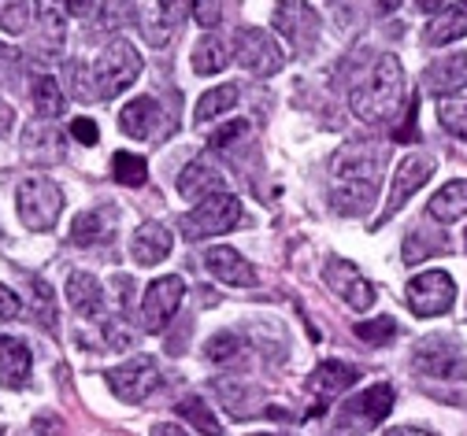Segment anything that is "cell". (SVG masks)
Instances as JSON below:
<instances>
[{"instance_id": "1", "label": "cell", "mask_w": 467, "mask_h": 436, "mask_svg": "<svg viewBox=\"0 0 467 436\" xmlns=\"http://www.w3.org/2000/svg\"><path fill=\"white\" fill-rule=\"evenodd\" d=\"M353 111L364 122H386L404 107V71H400V59L397 56H379L375 67L368 71V78L353 89L348 96Z\"/></svg>"}, {"instance_id": "2", "label": "cell", "mask_w": 467, "mask_h": 436, "mask_svg": "<svg viewBox=\"0 0 467 436\" xmlns=\"http://www.w3.org/2000/svg\"><path fill=\"white\" fill-rule=\"evenodd\" d=\"M16 204H19L23 226L34 229V233H45V229L56 226V218H60V211H64V193L48 174H30V177L19 181Z\"/></svg>"}, {"instance_id": "3", "label": "cell", "mask_w": 467, "mask_h": 436, "mask_svg": "<svg viewBox=\"0 0 467 436\" xmlns=\"http://www.w3.org/2000/svg\"><path fill=\"white\" fill-rule=\"evenodd\" d=\"M141 75V56L134 45L127 41H111L100 59H97V67H93V86H97V96L111 100V96H119L127 93Z\"/></svg>"}, {"instance_id": "4", "label": "cell", "mask_w": 467, "mask_h": 436, "mask_svg": "<svg viewBox=\"0 0 467 436\" xmlns=\"http://www.w3.org/2000/svg\"><path fill=\"white\" fill-rule=\"evenodd\" d=\"M242 222V200L234 193H215L208 200H201L193 211L182 215V237L186 240H204V237H219L226 229H234Z\"/></svg>"}, {"instance_id": "5", "label": "cell", "mask_w": 467, "mask_h": 436, "mask_svg": "<svg viewBox=\"0 0 467 436\" xmlns=\"http://www.w3.org/2000/svg\"><path fill=\"white\" fill-rule=\"evenodd\" d=\"M412 366L423 378L456 381V378H467V351L452 337H423L412 351Z\"/></svg>"}, {"instance_id": "6", "label": "cell", "mask_w": 467, "mask_h": 436, "mask_svg": "<svg viewBox=\"0 0 467 436\" xmlns=\"http://www.w3.org/2000/svg\"><path fill=\"white\" fill-rule=\"evenodd\" d=\"M182 299H186V281H182L179 274L156 278V281L145 289V296H141V315H138L141 330H145V333H160V330H167V322L179 315Z\"/></svg>"}, {"instance_id": "7", "label": "cell", "mask_w": 467, "mask_h": 436, "mask_svg": "<svg viewBox=\"0 0 467 436\" xmlns=\"http://www.w3.org/2000/svg\"><path fill=\"white\" fill-rule=\"evenodd\" d=\"M234 59L249 71V75H260V78H271L282 71L285 64V52L275 45V37L260 26H242L238 30V41H234Z\"/></svg>"}, {"instance_id": "8", "label": "cell", "mask_w": 467, "mask_h": 436, "mask_svg": "<svg viewBox=\"0 0 467 436\" xmlns=\"http://www.w3.org/2000/svg\"><path fill=\"white\" fill-rule=\"evenodd\" d=\"M404 299L412 307V315L420 319H438L456 303V285L445 270H427V274H416L404 289Z\"/></svg>"}, {"instance_id": "9", "label": "cell", "mask_w": 467, "mask_h": 436, "mask_svg": "<svg viewBox=\"0 0 467 436\" xmlns=\"http://www.w3.org/2000/svg\"><path fill=\"white\" fill-rule=\"evenodd\" d=\"M108 389L119 396L123 403H141L160 389V366L152 355H134L130 362L115 366L108 373Z\"/></svg>"}, {"instance_id": "10", "label": "cell", "mask_w": 467, "mask_h": 436, "mask_svg": "<svg viewBox=\"0 0 467 436\" xmlns=\"http://www.w3.org/2000/svg\"><path fill=\"white\" fill-rule=\"evenodd\" d=\"M271 19H275V30L285 37V45L294 52H308L319 37V15L305 5V0H278Z\"/></svg>"}, {"instance_id": "11", "label": "cell", "mask_w": 467, "mask_h": 436, "mask_svg": "<svg viewBox=\"0 0 467 436\" xmlns=\"http://www.w3.org/2000/svg\"><path fill=\"white\" fill-rule=\"evenodd\" d=\"M434 177V159L431 156H423V152H416V156H404L400 163H397V170H393V185H389V200H386V208H382V215H379V226L382 222H389L404 204H408V197H412L420 185H427Z\"/></svg>"}, {"instance_id": "12", "label": "cell", "mask_w": 467, "mask_h": 436, "mask_svg": "<svg viewBox=\"0 0 467 436\" xmlns=\"http://www.w3.org/2000/svg\"><path fill=\"white\" fill-rule=\"evenodd\" d=\"M323 281L330 285V292L337 299H345L353 310H371L375 307V285L348 263V259H327L323 267Z\"/></svg>"}, {"instance_id": "13", "label": "cell", "mask_w": 467, "mask_h": 436, "mask_svg": "<svg viewBox=\"0 0 467 436\" xmlns=\"http://www.w3.org/2000/svg\"><path fill=\"white\" fill-rule=\"evenodd\" d=\"M389 411H393V389L389 385H371V389H364L360 396H353L341 407V429L368 432L382 418H389Z\"/></svg>"}, {"instance_id": "14", "label": "cell", "mask_w": 467, "mask_h": 436, "mask_svg": "<svg viewBox=\"0 0 467 436\" xmlns=\"http://www.w3.org/2000/svg\"><path fill=\"white\" fill-rule=\"evenodd\" d=\"M379 163H382V148L368 145V141H353L345 145L334 159V174L337 181H371L379 185Z\"/></svg>"}, {"instance_id": "15", "label": "cell", "mask_w": 467, "mask_h": 436, "mask_svg": "<svg viewBox=\"0 0 467 436\" xmlns=\"http://www.w3.org/2000/svg\"><path fill=\"white\" fill-rule=\"evenodd\" d=\"M204 267L223 285H234V289H253L256 285V267L242 252H234V248H208V252H204Z\"/></svg>"}, {"instance_id": "16", "label": "cell", "mask_w": 467, "mask_h": 436, "mask_svg": "<svg viewBox=\"0 0 467 436\" xmlns=\"http://www.w3.org/2000/svg\"><path fill=\"white\" fill-rule=\"evenodd\" d=\"M130 256L138 267H156L171 256V229L160 222H141L130 240Z\"/></svg>"}, {"instance_id": "17", "label": "cell", "mask_w": 467, "mask_h": 436, "mask_svg": "<svg viewBox=\"0 0 467 436\" xmlns=\"http://www.w3.org/2000/svg\"><path fill=\"white\" fill-rule=\"evenodd\" d=\"M30 366H34V355H30V348L23 340L0 337V385L5 389L30 385Z\"/></svg>"}, {"instance_id": "18", "label": "cell", "mask_w": 467, "mask_h": 436, "mask_svg": "<svg viewBox=\"0 0 467 436\" xmlns=\"http://www.w3.org/2000/svg\"><path fill=\"white\" fill-rule=\"evenodd\" d=\"M423 86L434 93V96H449L456 89L467 86V56L463 52H452V56H441L438 64H431L423 71Z\"/></svg>"}, {"instance_id": "19", "label": "cell", "mask_w": 467, "mask_h": 436, "mask_svg": "<svg viewBox=\"0 0 467 436\" xmlns=\"http://www.w3.org/2000/svg\"><path fill=\"white\" fill-rule=\"evenodd\" d=\"M379 200V185L371 181H337L334 193H330V204L337 215H348V218H360L375 208Z\"/></svg>"}, {"instance_id": "20", "label": "cell", "mask_w": 467, "mask_h": 436, "mask_svg": "<svg viewBox=\"0 0 467 436\" xmlns=\"http://www.w3.org/2000/svg\"><path fill=\"white\" fill-rule=\"evenodd\" d=\"M179 193L186 200H208L215 193H226L223 189V174L208 163V159H193L182 174H179Z\"/></svg>"}, {"instance_id": "21", "label": "cell", "mask_w": 467, "mask_h": 436, "mask_svg": "<svg viewBox=\"0 0 467 436\" xmlns=\"http://www.w3.org/2000/svg\"><path fill=\"white\" fill-rule=\"evenodd\" d=\"M357 366H348V362H337V359H327V362H319L316 366V373L308 378V389L312 392H319V400H327V396H341V392H348L357 385Z\"/></svg>"}, {"instance_id": "22", "label": "cell", "mask_w": 467, "mask_h": 436, "mask_svg": "<svg viewBox=\"0 0 467 436\" xmlns=\"http://www.w3.org/2000/svg\"><path fill=\"white\" fill-rule=\"evenodd\" d=\"M67 299H71V307L78 310L82 319H100L104 315V285L93 274L75 270L67 278Z\"/></svg>"}, {"instance_id": "23", "label": "cell", "mask_w": 467, "mask_h": 436, "mask_svg": "<svg viewBox=\"0 0 467 436\" xmlns=\"http://www.w3.org/2000/svg\"><path fill=\"white\" fill-rule=\"evenodd\" d=\"M427 215H431V218H438L441 226H449V222L463 218V215H467V177L445 181L441 189L431 197V204H427Z\"/></svg>"}, {"instance_id": "24", "label": "cell", "mask_w": 467, "mask_h": 436, "mask_svg": "<svg viewBox=\"0 0 467 436\" xmlns=\"http://www.w3.org/2000/svg\"><path fill=\"white\" fill-rule=\"evenodd\" d=\"M115 237V211L111 208H93L82 211L71 226V240L75 244H108Z\"/></svg>"}, {"instance_id": "25", "label": "cell", "mask_w": 467, "mask_h": 436, "mask_svg": "<svg viewBox=\"0 0 467 436\" xmlns=\"http://www.w3.org/2000/svg\"><path fill=\"white\" fill-rule=\"evenodd\" d=\"M119 127L130 137H152L160 127V104L152 96H138L119 111Z\"/></svg>"}, {"instance_id": "26", "label": "cell", "mask_w": 467, "mask_h": 436, "mask_svg": "<svg viewBox=\"0 0 467 436\" xmlns=\"http://www.w3.org/2000/svg\"><path fill=\"white\" fill-rule=\"evenodd\" d=\"M467 37V0H456V5H449L445 12H438V19L427 26L423 41L427 45H449V41H460Z\"/></svg>"}, {"instance_id": "27", "label": "cell", "mask_w": 467, "mask_h": 436, "mask_svg": "<svg viewBox=\"0 0 467 436\" xmlns=\"http://www.w3.org/2000/svg\"><path fill=\"white\" fill-rule=\"evenodd\" d=\"M37 23L45 45H52L56 52L64 45V30H67V0H37Z\"/></svg>"}, {"instance_id": "28", "label": "cell", "mask_w": 467, "mask_h": 436, "mask_svg": "<svg viewBox=\"0 0 467 436\" xmlns=\"http://www.w3.org/2000/svg\"><path fill=\"white\" fill-rule=\"evenodd\" d=\"M226 64H230V48L223 37L208 34L197 41V48H193V71L197 75H219Z\"/></svg>"}, {"instance_id": "29", "label": "cell", "mask_w": 467, "mask_h": 436, "mask_svg": "<svg viewBox=\"0 0 467 436\" xmlns=\"http://www.w3.org/2000/svg\"><path fill=\"white\" fill-rule=\"evenodd\" d=\"M26 156L37 159V163H48V159H60L64 156V145H60V134L52 127H30L26 130Z\"/></svg>"}, {"instance_id": "30", "label": "cell", "mask_w": 467, "mask_h": 436, "mask_svg": "<svg viewBox=\"0 0 467 436\" xmlns=\"http://www.w3.org/2000/svg\"><path fill=\"white\" fill-rule=\"evenodd\" d=\"M234 104H238V89H234V86H219V89H208V93L197 100V107H193L197 127H204V122L219 118V115H223V111H230Z\"/></svg>"}, {"instance_id": "31", "label": "cell", "mask_w": 467, "mask_h": 436, "mask_svg": "<svg viewBox=\"0 0 467 436\" xmlns=\"http://www.w3.org/2000/svg\"><path fill=\"white\" fill-rule=\"evenodd\" d=\"M34 107L41 118H56L64 115V89L52 75H37L34 78Z\"/></svg>"}, {"instance_id": "32", "label": "cell", "mask_w": 467, "mask_h": 436, "mask_svg": "<svg viewBox=\"0 0 467 436\" xmlns=\"http://www.w3.org/2000/svg\"><path fill=\"white\" fill-rule=\"evenodd\" d=\"M111 177L119 181V185H130V189H141L145 177H149V167L134 152H115L111 156Z\"/></svg>"}, {"instance_id": "33", "label": "cell", "mask_w": 467, "mask_h": 436, "mask_svg": "<svg viewBox=\"0 0 467 436\" xmlns=\"http://www.w3.org/2000/svg\"><path fill=\"white\" fill-rule=\"evenodd\" d=\"M179 414H182L193 429H201L204 436H223V425H219V418L208 411V403H204V400H197V396L182 400V403H179Z\"/></svg>"}, {"instance_id": "34", "label": "cell", "mask_w": 467, "mask_h": 436, "mask_svg": "<svg viewBox=\"0 0 467 436\" xmlns=\"http://www.w3.org/2000/svg\"><path fill=\"white\" fill-rule=\"evenodd\" d=\"M445 248V237L441 233H427V229H416L412 237L404 240V263H420L434 252H441Z\"/></svg>"}, {"instance_id": "35", "label": "cell", "mask_w": 467, "mask_h": 436, "mask_svg": "<svg viewBox=\"0 0 467 436\" xmlns=\"http://www.w3.org/2000/svg\"><path fill=\"white\" fill-rule=\"evenodd\" d=\"M438 122H441V130L467 141V100H445L438 104Z\"/></svg>"}, {"instance_id": "36", "label": "cell", "mask_w": 467, "mask_h": 436, "mask_svg": "<svg viewBox=\"0 0 467 436\" xmlns=\"http://www.w3.org/2000/svg\"><path fill=\"white\" fill-rule=\"evenodd\" d=\"M30 296H34V310H37L41 326L56 333L60 330V322H56V299H52V292H48V285L41 278H30Z\"/></svg>"}, {"instance_id": "37", "label": "cell", "mask_w": 467, "mask_h": 436, "mask_svg": "<svg viewBox=\"0 0 467 436\" xmlns=\"http://www.w3.org/2000/svg\"><path fill=\"white\" fill-rule=\"evenodd\" d=\"M242 355V340L234 337V333H215L208 344H204V359L215 362V366H226L230 359H238Z\"/></svg>"}, {"instance_id": "38", "label": "cell", "mask_w": 467, "mask_h": 436, "mask_svg": "<svg viewBox=\"0 0 467 436\" xmlns=\"http://www.w3.org/2000/svg\"><path fill=\"white\" fill-rule=\"evenodd\" d=\"M360 340H368V344H389L393 337H397V322L389 319V315H379V319H368V322H357V330H353Z\"/></svg>"}, {"instance_id": "39", "label": "cell", "mask_w": 467, "mask_h": 436, "mask_svg": "<svg viewBox=\"0 0 467 436\" xmlns=\"http://www.w3.org/2000/svg\"><path fill=\"white\" fill-rule=\"evenodd\" d=\"M30 23L26 0H0V30L5 34H23Z\"/></svg>"}, {"instance_id": "40", "label": "cell", "mask_w": 467, "mask_h": 436, "mask_svg": "<svg viewBox=\"0 0 467 436\" xmlns=\"http://www.w3.org/2000/svg\"><path fill=\"white\" fill-rule=\"evenodd\" d=\"M193 15H197V26L215 30L226 15V0H193Z\"/></svg>"}, {"instance_id": "41", "label": "cell", "mask_w": 467, "mask_h": 436, "mask_svg": "<svg viewBox=\"0 0 467 436\" xmlns=\"http://www.w3.org/2000/svg\"><path fill=\"white\" fill-rule=\"evenodd\" d=\"M245 134H249V122H245V118H234L230 127H223L219 134H212V148H215V152H226L230 145H238Z\"/></svg>"}, {"instance_id": "42", "label": "cell", "mask_w": 467, "mask_h": 436, "mask_svg": "<svg viewBox=\"0 0 467 436\" xmlns=\"http://www.w3.org/2000/svg\"><path fill=\"white\" fill-rule=\"evenodd\" d=\"M16 75H19V52L0 45V86H16Z\"/></svg>"}, {"instance_id": "43", "label": "cell", "mask_w": 467, "mask_h": 436, "mask_svg": "<svg viewBox=\"0 0 467 436\" xmlns=\"http://www.w3.org/2000/svg\"><path fill=\"white\" fill-rule=\"evenodd\" d=\"M160 15H163V26L174 34L186 15V0H160Z\"/></svg>"}, {"instance_id": "44", "label": "cell", "mask_w": 467, "mask_h": 436, "mask_svg": "<svg viewBox=\"0 0 467 436\" xmlns=\"http://www.w3.org/2000/svg\"><path fill=\"white\" fill-rule=\"evenodd\" d=\"M0 319H23V299L8 285H0Z\"/></svg>"}, {"instance_id": "45", "label": "cell", "mask_w": 467, "mask_h": 436, "mask_svg": "<svg viewBox=\"0 0 467 436\" xmlns=\"http://www.w3.org/2000/svg\"><path fill=\"white\" fill-rule=\"evenodd\" d=\"M67 78H71V93L82 100V96H89V71L82 67V64H67Z\"/></svg>"}, {"instance_id": "46", "label": "cell", "mask_w": 467, "mask_h": 436, "mask_svg": "<svg viewBox=\"0 0 467 436\" xmlns=\"http://www.w3.org/2000/svg\"><path fill=\"white\" fill-rule=\"evenodd\" d=\"M71 137L82 145H97V122L93 118H75L71 122Z\"/></svg>"}, {"instance_id": "47", "label": "cell", "mask_w": 467, "mask_h": 436, "mask_svg": "<svg viewBox=\"0 0 467 436\" xmlns=\"http://www.w3.org/2000/svg\"><path fill=\"white\" fill-rule=\"evenodd\" d=\"M412 115H416V96H408V118H412ZM416 137H420L416 127H408V122L393 134V141H404V145H408V141H416Z\"/></svg>"}, {"instance_id": "48", "label": "cell", "mask_w": 467, "mask_h": 436, "mask_svg": "<svg viewBox=\"0 0 467 436\" xmlns=\"http://www.w3.org/2000/svg\"><path fill=\"white\" fill-rule=\"evenodd\" d=\"M149 436H186V432H182L179 425H171V421H156Z\"/></svg>"}, {"instance_id": "49", "label": "cell", "mask_w": 467, "mask_h": 436, "mask_svg": "<svg viewBox=\"0 0 467 436\" xmlns=\"http://www.w3.org/2000/svg\"><path fill=\"white\" fill-rule=\"evenodd\" d=\"M12 122H16V115H12V107H8L5 100H0V137H5V134L12 130Z\"/></svg>"}, {"instance_id": "50", "label": "cell", "mask_w": 467, "mask_h": 436, "mask_svg": "<svg viewBox=\"0 0 467 436\" xmlns=\"http://www.w3.org/2000/svg\"><path fill=\"white\" fill-rule=\"evenodd\" d=\"M386 436H434V432H423V429H412V425H400V429H389Z\"/></svg>"}, {"instance_id": "51", "label": "cell", "mask_w": 467, "mask_h": 436, "mask_svg": "<svg viewBox=\"0 0 467 436\" xmlns=\"http://www.w3.org/2000/svg\"><path fill=\"white\" fill-rule=\"evenodd\" d=\"M416 5L427 12V15H438L441 12V5H445V0H416Z\"/></svg>"}, {"instance_id": "52", "label": "cell", "mask_w": 467, "mask_h": 436, "mask_svg": "<svg viewBox=\"0 0 467 436\" xmlns=\"http://www.w3.org/2000/svg\"><path fill=\"white\" fill-rule=\"evenodd\" d=\"M67 8H71V12H78V15H86V12L93 8V0H67Z\"/></svg>"}, {"instance_id": "53", "label": "cell", "mask_w": 467, "mask_h": 436, "mask_svg": "<svg viewBox=\"0 0 467 436\" xmlns=\"http://www.w3.org/2000/svg\"><path fill=\"white\" fill-rule=\"evenodd\" d=\"M375 5H379V12H386V15H389V12H397V8H400V0H375Z\"/></svg>"}, {"instance_id": "54", "label": "cell", "mask_w": 467, "mask_h": 436, "mask_svg": "<svg viewBox=\"0 0 467 436\" xmlns=\"http://www.w3.org/2000/svg\"><path fill=\"white\" fill-rule=\"evenodd\" d=\"M327 436H360V432H357V429H341V425H337V429H330Z\"/></svg>"}, {"instance_id": "55", "label": "cell", "mask_w": 467, "mask_h": 436, "mask_svg": "<svg viewBox=\"0 0 467 436\" xmlns=\"http://www.w3.org/2000/svg\"><path fill=\"white\" fill-rule=\"evenodd\" d=\"M253 436H278V432H253Z\"/></svg>"}, {"instance_id": "56", "label": "cell", "mask_w": 467, "mask_h": 436, "mask_svg": "<svg viewBox=\"0 0 467 436\" xmlns=\"http://www.w3.org/2000/svg\"><path fill=\"white\" fill-rule=\"evenodd\" d=\"M0 436H5V425H0Z\"/></svg>"}, {"instance_id": "57", "label": "cell", "mask_w": 467, "mask_h": 436, "mask_svg": "<svg viewBox=\"0 0 467 436\" xmlns=\"http://www.w3.org/2000/svg\"><path fill=\"white\" fill-rule=\"evenodd\" d=\"M463 244H467V237H463Z\"/></svg>"}]
</instances>
